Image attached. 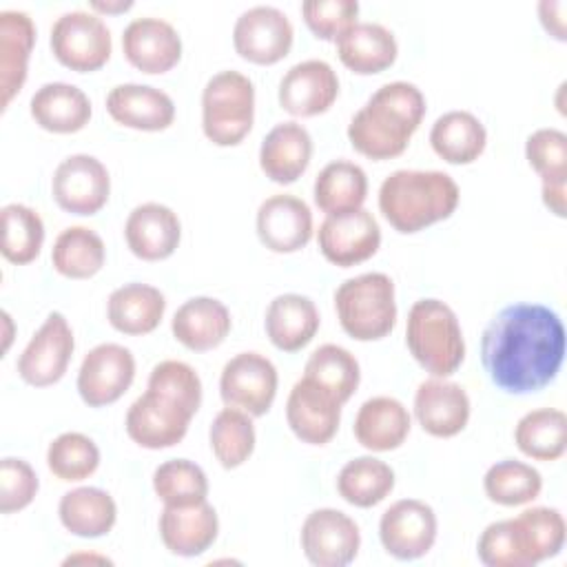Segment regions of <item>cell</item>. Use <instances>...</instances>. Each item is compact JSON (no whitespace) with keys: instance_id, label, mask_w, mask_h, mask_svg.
Masks as SVG:
<instances>
[{"instance_id":"44dd1931","label":"cell","mask_w":567,"mask_h":567,"mask_svg":"<svg viewBox=\"0 0 567 567\" xmlns=\"http://www.w3.org/2000/svg\"><path fill=\"white\" fill-rule=\"evenodd\" d=\"M414 416L423 432L436 439L456 436L470 421V396L461 383L427 379L414 392Z\"/></svg>"},{"instance_id":"e575fe53","label":"cell","mask_w":567,"mask_h":567,"mask_svg":"<svg viewBox=\"0 0 567 567\" xmlns=\"http://www.w3.org/2000/svg\"><path fill=\"white\" fill-rule=\"evenodd\" d=\"M315 204L326 215H339L363 206L368 195L365 171L348 159H334L326 164L315 177L312 186Z\"/></svg>"},{"instance_id":"f907efd6","label":"cell","mask_w":567,"mask_h":567,"mask_svg":"<svg viewBox=\"0 0 567 567\" xmlns=\"http://www.w3.org/2000/svg\"><path fill=\"white\" fill-rule=\"evenodd\" d=\"M38 474L35 470L22 461L7 456L0 461V512L13 514L31 505L38 494Z\"/></svg>"},{"instance_id":"4fadbf2b","label":"cell","mask_w":567,"mask_h":567,"mask_svg":"<svg viewBox=\"0 0 567 567\" xmlns=\"http://www.w3.org/2000/svg\"><path fill=\"white\" fill-rule=\"evenodd\" d=\"M436 514L419 498H401L392 503L379 520V538L383 549L399 560H416L425 556L436 540Z\"/></svg>"},{"instance_id":"4dcf8cb0","label":"cell","mask_w":567,"mask_h":567,"mask_svg":"<svg viewBox=\"0 0 567 567\" xmlns=\"http://www.w3.org/2000/svg\"><path fill=\"white\" fill-rule=\"evenodd\" d=\"M334 44L343 66L359 75L381 73L399 53L394 33L379 22H357Z\"/></svg>"},{"instance_id":"816d5d0a","label":"cell","mask_w":567,"mask_h":567,"mask_svg":"<svg viewBox=\"0 0 567 567\" xmlns=\"http://www.w3.org/2000/svg\"><path fill=\"white\" fill-rule=\"evenodd\" d=\"M565 9L567 4L563 0H543L538 4L540 22L556 40H565Z\"/></svg>"},{"instance_id":"8fae6325","label":"cell","mask_w":567,"mask_h":567,"mask_svg":"<svg viewBox=\"0 0 567 567\" xmlns=\"http://www.w3.org/2000/svg\"><path fill=\"white\" fill-rule=\"evenodd\" d=\"M317 244L330 264L350 268L379 250L381 228L377 217L361 206L357 210L326 215L317 230Z\"/></svg>"},{"instance_id":"d6a6232c","label":"cell","mask_w":567,"mask_h":567,"mask_svg":"<svg viewBox=\"0 0 567 567\" xmlns=\"http://www.w3.org/2000/svg\"><path fill=\"white\" fill-rule=\"evenodd\" d=\"M430 144L447 164H472L485 151L487 131L474 113L447 111L432 124Z\"/></svg>"},{"instance_id":"f5cc1de1","label":"cell","mask_w":567,"mask_h":567,"mask_svg":"<svg viewBox=\"0 0 567 567\" xmlns=\"http://www.w3.org/2000/svg\"><path fill=\"white\" fill-rule=\"evenodd\" d=\"M543 204L558 217H565V184H543Z\"/></svg>"},{"instance_id":"11a10c76","label":"cell","mask_w":567,"mask_h":567,"mask_svg":"<svg viewBox=\"0 0 567 567\" xmlns=\"http://www.w3.org/2000/svg\"><path fill=\"white\" fill-rule=\"evenodd\" d=\"M80 560H89V563H106V565H111V560L109 558H104V556H93V554H78V556H69L66 560H64V565H69V563H80Z\"/></svg>"},{"instance_id":"5b68a950","label":"cell","mask_w":567,"mask_h":567,"mask_svg":"<svg viewBox=\"0 0 567 567\" xmlns=\"http://www.w3.org/2000/svg\"><path fill=\"white\" fill-rule=\"evenodd\" d=\"M334 310L343 332L357 341H377L396 323L394 284L385 272H363L334 290Z\"/></svg>"},{"instance_id":"b9f144b4","label":"cell","mask_w":567,"mask_h":567,"mask_svg":"<svg viewBox=\"0 0 567 567\" xmlns=\"http://www.w3.org/2000/svg\"><path fill=\"white\" fill-rule=\"evenodd\" d=\"M2 221V257L11 264L24 266L40 255L44 244L42 217L24 204H7L0 210Z\"/></svg>"},{"instance_id":"74e56055","label":"cell","mask_w":567,"mask_h":567,"mask_svg":"<svg viewBox=\"0 0 567 567\" xmlns=\"http://www.w3.org/2000/svg\"><path fill=\"white\" fill-rule=\"evenodd\" d=\"M394 489V470L374 456L348 461L337 476L339 496L354 507H374Z\"/></svg>"},{"instance_id":"7dc6e473","label":"cell","mask_w":567,"mask_h":567,"mask_svg":"<svg viewBox=\"0 0 567 567\" xmlns=\"http://www.w3.org/2000/svg\"><path fill=\"white\" fill-rule=\"evenodd\" d=\"M148 390H155L171 401L179 403L184 410H188L193 416L202 405V379L195 372L193 365L177 361V359H166L153 365L148 374Z\"/></svg>"},{"instance_id":"bcb514c9","label":"cell","mask_w":567,"mask_h":567,"mask_svg":"<svg viewBox=\"0 0 567 567\" xmlns=\"http://www.w3.org/2000/svg\"><path fill=\"white\" fill-rule=\"evenodd\" d=\"M476 551L487 567H534L514 518L489 523L478 538Z\"/></svg>"},{"instance_id":"8992f818","label":"cell","mask_w":567,"mask_h":567,"mask_svg":"<svg viewBox=\"0 0 567 567\" xmlns=\"http://www.w3.org/2000/svg\"><path fill=\"white\" fill-rule=\"evenodd\" d=\"M255 84L239 71H219L202 91V128L217 146L239 144L252 128Z\"/></svg>"},{"instance_id":"f6af8a7d","label":"cell","mask_w":567,"mask_h":567,"mask_svg":"<svg viewBox=\"0 0 567 567\" xmlns=\"http://www.w3.org/2000/svg\"><path fill=\"white\" fill-rule=\"evenodd\" d=\"M100 465V450L82 432H62L47 447V467L60 481H84Z\"/></svg>"},{"instance_id":"f1b7e54d","label":"cell","mask_w":567,"mask_h":567,"mask_svg":"<svg viewBox=\"0 0 567 567\" xmlns=\"http://www.w3.org/2000/svg\"><path fill=\"white\" fill-rule=\"evenodd\" d=\"M31 117L51 133H78L91 120V100L69 82L42 84L29 102Z\"/></svg>"},{"instance_id":"7a4b0ae2","label":"cell","mask_w":567,"mask_h":567,"mask_svg":"<svg viewBox=\"0 0 567 567\" xmlns=\"http://www.w3.org/2000/svg\"><path fill=\"white\" fill-rule=\"evenodd\" d=\"M425 115V97L412 82H388L352 115L348 140L352 148L370 159L401 155Z\"/></svg>"},{"instance_id":"52a82bcc","label":"cell","mask_w":567,"mask_h":567,"mask_svg":"<svg viewBox=\"0 0 567 567\" xmlns=\"http://www.w3.org/2000/svg\"><path fill=\"white\" fill-rule=\"evenodd\" d=\"M55 60L78 73L95 71L111 58V31L106 22L91 11H66L53 27L49 38Z\"/></svg>"},{"instance_id":"7c38bea8","label":"cell","mask_w":567,"mask_h":567,"mask_svg":"<svg viewBox=\"0 0 567 567\" xmlns=\"http://www.w3.org/2000/svg\"><path fill=\"white\" fill-rule=\"evenodd\" d=\"M135 379V357L120 343L91 348L78 370V392L89 408L115 403Z\"/></svg>"},{"instance_id":"277c9868","label":"cell","mask_w":567,"mask_h":567,"mask_svg":"<svg viewBox=\"0 0 567 567\" xmlns=\"http://www.w3.org/2000/svg\"><path fill=\"white\" fill-rule=\"evenodd\" d=\"M405 343L416 363L432 377L454 374L465 359V341L456 312L441 299L412 303L405 323Z\"/></svg>"},{"instance_id":"ffe728a7","label":"cell","mask_w":567,"mask_h":567,"mask_svg":"<svg viewBox=\"0 0 567 567\" xmlns=\"http://www.w3.org/2000/svg\"><path fill=\"white\" fill-rule=\"evenodd\" d=\"M126 60L142 73H166L182 58V38L177 29L153 16L135 18L122 33Z\"/></svg>"},{"instance_id":"d590c367","label":"cell","mask_w":567,"mask_h":567,"mask_svg":"<svg viewBox=\"0 0 567 567\" xmlns=\"http://www.w3.org/2000/svg\"><path fill=\"white\" fill-rule=\"evenodd\" d=\"M106 248L102 237L86 226L64 228L51 248L53 268L69 279H89L104 266Z\"/></svg>"},{"instance_id":"ee69618b","label":"cell","mask_w":567,"mask_h":567,"mask_svg":"<svg viewBox=\"0 0 567 567\" xmlns=\"http://www.w3.org/2000/svg\"><path fill=\"white\" fill-rule=\"evenodd\" d=\"M514 523L534 565L560 554L565 545V518L556 507H527Z\"/></svg>"},{"instance_id":"484cf974","label":"cell","mask_w":567,"mask_h":567,"mask_svg":"<svg viewBox=\"0 0 567 567\" xmlns=\"http://www.w3.org/2000/svg\"><path fill=\"white\" fill-rule=\"evenodd\" d=\"M230 312L215 297H193L184 301L171 321L173 337L193 352L217 348L230 332Z\"/></svg>"},{"instance_id":"9a60e30c","label":"cell","mask_w":567,"mask_h":567,"mask_svg":"<svg viewBox=\"0 0 567 567\" xmlns=\"http://www.w3.org/2000/svg\"><path fill=\"white\" fill-rule=\"evenodd\" d=\"M295 29L288 16L270 4L246 9L233 27L235 51L252 64H275L288 55Z\"/></svg>"},{"instance_id":"f35d334b","label":"cell","mask_w":567,"mask_h":567,"mask_svg":"<svg viewBox=\"0 0 567 567\" xmlns=\"http://www.w3.org/2000/svg\"><path fill=\"white\" fill-rule=\"evenodd\" d=\"M303 377L328 390L339 403H346L359 388L361 370L350 350L337 343H323L308 357Z\"/></svg>"},{"instance_id":"db71d44e","label":"cell","mask_w":567,"mask_h":567,"mask_svg":"<svg viewBox=\"0 0 567 567\" xmlns=\"http://www.w3.org/2000/svg\"><path fill=\"white\" fill-rule=\"evenodd\" d=\"M133 2L131 0H117V2H91V9L95 11H104V13H117V11H126L131 9Z\"/></svg>"},{"instance_id":"9f6ffc18","label":"cell","mask_w":567,"mask_h":567,"mask_svg":"<svg viewBox=\"0 0 567 567\" xmlns=\"http://www.w3.org/2000/svg\"><path fill=\"white\" fill-rule=\"evenodd\" d=\"M2 319H4V326H7V334H4V350H7L9 343H11V317H9V312H2Z\"/></svg>"},{"instance_id":"7402d4cb","label":"cell","mask_w":567,"mask_h":567,"mask_svg":"<svg viewBox=\"0 0 567 567\" xmlns=\"http://www.w3.org/2000/svg\"><path fill=\"white\" fill-rule=\"evenodd\" d=\"M128 250L144 261H162L175 252L182 239V224L173 208L159 202L135 206L124 224Z\"/></svg>"},{"instance_id":"83f0119b","label":"cell","mask_w":567,"mask_h":567,"mask_svg":"<svg viewBox=\"0 0 567 567\" xmlns=\"http://www.w3.org/2000/svg\"><path fill=\"white\" fill-rule=\"evenodd\" d=\"M266 334L284 352H297L312 341L319 330V310L306 295H277L266 308Z\"/></svg>"},{"instance_id":"f546056e","label":"cell","mask_w":567,"mask_h":567,"mask_svg":"<svg viewBox=\"0 0 567 567\" xmlns=\"http://www.w3.org/2000/svg\"><path fill=\"white\" fill-rule=\"evenodd\" d=\"M410 412L394 396H372L354 416V439L372 452L396 450L410 434Z\"/></svg>"},{"instance_id":"9c48e42d","label":"cell","mask_w":567,"mask_h":567,"mask_svg":"<svg viewBox=\"0 0 567 567\" xmlns=\"http://www.w3.org/2000/svg\"><path fill=\"white\" fill-rule=\"evenodd\" d=\"M73 330L62 312H51L18 357V374L24 383L47 388L58 383L73 357Z\"/></svg>"},{"instance_id":"4316f807","label":"cell","mask_w":567,"mask_h":567,"mask_svg":"<svg viewBox=\"0 0 567 567\" xmlns=\"http://www.w3.org/2000/svg\"><path fill=\"white\" fill-rule=\"evenodd\" d=\"M35 42V24L24 11H0V106L16 97L27 80V64Z\"/></svg>"},{"instance_id":"3957f363","label":"cell","mask_w":567,"mask_h":567,"mask_svg":"<svg viewBox=\"0 0 567 567\" xmlns=\"http://www.w3.org/2000/svg\"><path fill=\"white\" fill-rule=\"evenodd\" d=\"M458 186L443 171L399 168L379 188V210L403 235L447 219L458 206Z\"/></svg>"},{"instance_id":"c3c4849f","label":"cell","mask_w":567,"mask_h":567,"mask_svg":"<svg viewBox=\"0 0 567 567\" xmlns=\"http://www.w3.org/2000/svg\"><path fill=\"white\" fill-rule=\"evenodd\" d=\"M525 157L543 184L567 182V135L560 128L534 131L525 142Z\"/></svg>"},{"instance_id":"60d3db41","label":"cell","mask_w":567,"mask_h":567,"mask_svg":"<svg viewBox=\"0 0 567 567\" xmlns=\"http://www.w3.org/2000/svg\"><path fill=\"white\" fill-rule=\"evenodd\" d=\"M483 489L492 503L516 507L538 498L543 489V476L529 463L503 458L487 467L483 476Z\"/></svg>"},{"instance_id":"8d00e7d4","label":"cell","mask_w":567,"mask_h":567,"mask_svg":"<svg viewBox=\"0 0 567 567\" xmlns=\"http://www.w3.org/2000/svg\"><path fill=\"white\" fill-rule=\"evenodd\" d=\"M516 447L534 461H556L567 443V416L556 408H538L523 414L514 427Z\"/></svg>"},{"instance_id":"681fc988","label":"cell","mask_w":567,"mask_h":567,"mask_svg":"<svg viewBox=\"0 0 567 567\" xmlns=\"http://www.w3.org/2000/svg\"><path fill=\"white\" fill-rule=\"evenodd\" d=\"M357 0H308L301 4V16L308 29L328 42H337L352 24H357Z\"/></svg>"},{"instance_id":"d6986e66","label":"cell","mask_w":567,"mask_h":567,"mask_svg":"<svg viewBox=\"0 0 567 567\" xmlns=\"http://www.w3.org/2000/svg\"><path fill=\"white\" fill-rule=\"evenodd\" d=\"M341 405L328 390L301 377L288 394L286 421L303 443L326 445L339 430Z\"/></svg>"},{"instance_id":"cb8c5ba5","label":"cell","mask_w":567,"mask_h":567,"mask_svg":"<svg viewBox=\"0 0 567 567\" xmlns=\"http://www.w3.org/2000/svg\"><path fill=\"white\" fill-rule=\"evenodd\" d=\"M109 115L128 128L164 131L175 120V104L168 93L148 84H117L106 95Z\"/></svg>"},{"instance_id":"30bf717a","label":"cell","mask_w":567,"mask_h":567,"mask_svg":"<svg viewBox=\"0 0 567 567\" xmlns=\"http://www.w3.org/2000/svg\"><path fill=\"white\" fill-rule=\"evenodd\" d=\"M111 193V177L106 166L86 153L64 157L51 179V195L55 204L73 215H95Z\"/></svg>"},{"instance_id":"e0dca14e","label":"cell","mask_w":567,"mask_h":567,"mask_svg":"<svg viewBox=\"0 0 567 567\" xmlns=\"http://www.w3.org/2000/svg\"><path fill=\"white\" fill-rule=\"evenodd\" d=\"M339 95V78L326 60L292 64L279 80V104L295 117L326 113Z\"/></svg>"},{"instance_id":"6da1fadb","label":"cell","mask_w":567,"mask_h":567,"mask_svg":"<svg viewBox=\"0 0 567 567\" xmlns=\"http://www.w3.org/2000/svg\"><path fill=\"white\" fill-rule=\"evenodd\" d=\"M565 359V326L543 303H509L483 330L481 363L489 381L507 394H529L549 385Z\"/></svg>"},{"instance_id":"603a6c76","label":"cell","mask_w":567,"mask_h":567,"mask_svg":"<svg viewBox=\"0 0 567 567\" xmlns=\"http://www.w3.org/2000/svg\"><path fill=\"white\" fill-rule=\"evenodd\" d=\"M159 536L175 556H199L217 538L219 518L208 501L195 505H164L159 514Z\"/></svg>"},{"instance_id":"ac0fdd59","label":"cell","mask_w":567,"mask_h":567,"mask_svg":"<svg viewBox=\"0 0 567 567\" xmlns=\"http://www.w3.org/2000/svg\"><path fill=\"white\" fill-rule=\"evenodd\" d=\"M259 241L272 252H297L312 237L310 206L290 193L266 197L257 208Z\"/></svg>"},{"instance_id":"ab89813d","label":"cell","mask_w":567,"mask_h":567,"mask_svg":"<svg viewBox=\"0 0 567 567\" xmlns=\"http://www.w3.org/2000/svg\"><path fill=\"white\" fill-rule=\"evenodd\" d=\"M208 441L215 458L221 467L235 470L244 465L255 450V425L252 416L237 408H224L210 423Z\"/></svg>"},{"instance_id":"d4e9b609","label":"cell","mask_w":567,"mask_h":567,"mask_svg":"<svg viewBox=\"0 0 567 567\" xmlns=\"http://www.w3.org/2000/svg\"><path fill=\"white\" fill-rule=\"evenodd\" d=\"M312 157V137L297 122L275 124L259 146V168L275 184L297 182Z\"/></svg>"},{"instance_id":"2e32d148","label":"cell","mask_w":567,"mask_h":567,"mask_svg":"<svg viewBox=\"0 0 567 567\" xmlns=\"http://www.w3.org/2000/svg\"><path fill=\"white\" fill-rule=\"evenodd\" d=\"M190 419L193 414L179 403L146 388V392L128 405L124 425L131 441L140 447L164 450L177 445L186 436Z\"/></svg>"},{"instance_id":"7bdbcfd3","label":"cell","mask_w":567,"mask_h":567,"mask_svg":"<svg viewBox=\"0 0 567 567\" xmlns=\"http://www.w3.org/2000/svg\"><path fill=\"white\" fill-rule=\"evenodd\" d=\"M153 489L164 505H195L208 496L206 472L188 458H171L155 467Z\"/></svg>"},{"instance_id":"1f68e13d","label":"cell","mask_w":567,"mask_h":567,"mask_svg":"<svg viewBox=\"0 0 567 567\" xmlns=\"http://www.w3.org/2000/svg\"><path fill=\"white\" fill-rule=\"evenodd\" d=\"M166 310V299L151 284L131 281L115 288L106 301L109 323L124 334L137 337L153 332Z\"/></svg>"},{"instance_id":"ba28073f","label":"cell","mask_w":567,"mask_h":567,"mask_svg":"<svg viewBox=\"0 0 567 567\" xmlns=\"http://www.w3.org/2000/svg\"><path fill=\"white\" fill-rule=\"evenodd\" d=\"M277 368L259 352H239L226 361L219 377V394L228 408L261 416L277 394Z\"/></svg>"},{"instance_id":"836d02e7","label":"cell","mask_w":567,"mask_h":567,"mask_svg":"<svg viewBox=\"0 0 567 567\" xmlns=\"http://www.w3.org/2000/svg\"><path fill=\"white\" fill-rule=\"evenodd\" d=\"M58 516L66 532L82 538H97L113 529L117 505L113 496L100 487H75L60 498Z\"/></svg>"},{"instance_id":"5bb4252c","label":"cell","mask_w":567,"mask_h":567,"mask_svg":"<svg viewBox=\"0 0 567 567\" xmlns=\"http://www.w3.org/2000/svg\"><path fill=\"white\" fill-rule=\"evenodd\" d=\"M299 538L303 556L317 567H343L357 558L361 545L357 523L334 507L310 512Z\"/></svg>"}]
</instances>
